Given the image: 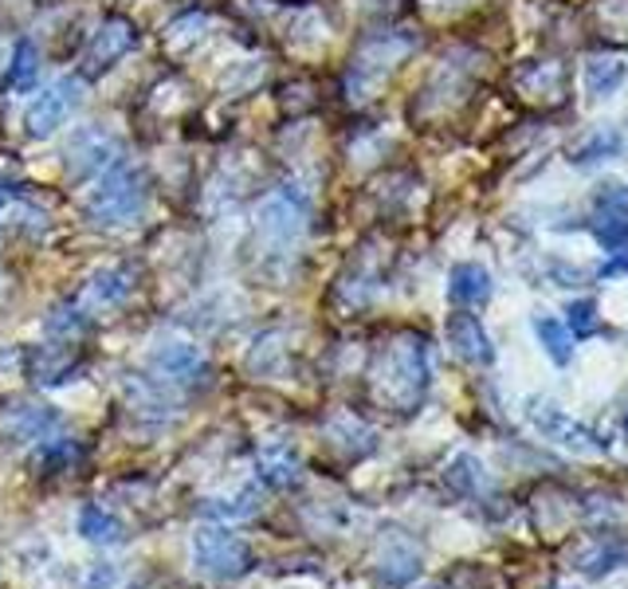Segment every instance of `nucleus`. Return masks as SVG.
<instances>
[{
  "instance_id": "16",
  "label": "nucleus",
  "mask_w": 628,
  "mask_h": 589,
  "mask_svg": "<svg viewBox=\"0 0 628 589\" xmlns=\"http://www.w3.org/2000/svg\"><path fill=\"white\" fill-rule=\"evenodd\" d=\"M59 429V417L52 409H39V405H16L9 409V421H4V432L12 440H47Z\"/></svg>"
},
{
  "instance_id": "12",
  "label": "nucleus",
  "mask_w": 628,
  "mask_h": 589,
  "mask_svg": "<svg viewBox=\"0 0 628 589\" xmlns=\"http://www.w3.org/2000/svg\"><path fill=\"white\" fill-rule=\"evenodd\" d=\"M448 338H452V347H456V354L471 365H488L491 358H495L488 330L479 327L476 315H452L448 318Z\"/></svg>"
},
{
  "instance_id": "6",
  "label": "nucleus",
  "mask_w": 628,
  "mask_h": 589,
  "mask_svg": "<svg viewBox=\"0 0 628 589\" xmlns=\"http://www.w3.org/2000/svg\"><path fill=\"white\" fill-rule=\"evenodd\" d=\"M134 44H138V32H134L130 20L126 16L103 20L99 32L91 36V44H87V52H83V79L106 76L114 64H123V59L130 56Z\"/></svg>"
},
{
  "instance_id": "30",
  "label": "nucleus",
  "mask_w": 628,
  "mask_h": 589,
  "mask_svg": "<svg viewBox=\"0 0 628 589\" xmlns=\"http://www.w3.org/2000/svg\"><path fill=\"white\" fill-rule=\"evenodd\" d=\"M114 581H118V570H114V566H103V562H99L91 578L83 581V589H111Z\"/></svg>"
},
{
  "instance_id": "19",
  "label": "nucleus",
  "mask_w": 628,
  "mask_h": 589,
  "mask_svg": "<svg viewBox=\"0 0 628 589\" xmlns=\"http://www.w3.org/2000/svg\"><path fill=\"white\" fill-rule=\"evenodd\" d=\"M79 460V444L67 437H47L39 440V452H36V468L44 472V476H59V472H67L71 464Z\"/></svg>"
},
{
  "instance_id": "26",
  "label": "nucleus",
  "mask_w": 628,
  "mask_h": 589,
  "mask_svg": "<svg viewBox=\"0 0 628 589\" xmlns=\"http://www.w3.org/2000/svg\"><path fill=\"white\" fill-rule=\"evenodd\" d=\"M377 574H381L385 586H404L409 578H416V554H389V558H381Z\"/></svg>"
},
{
  "instance_id": "24",
  "label": "nucleus",
  "mask_w": 628,
  "mask_h": 589,
  "mask_svg": "<svg viewBox=\"0 0 628 589\" xmlns=\"http://www.w3.org/2000/svg\"><path fill=\"white\" fill-rule=\"evenodd\" d=\"M593 205L601 220H628V185H601Z\"/></svg>"
},
{
  "instance_id": "2",
  "label": "nucleus",
  "mask_w": 628,
  "mask_h": 589,
  "mask_svg": "<svg viewBox=\"0 0 628 589\" xmlns=\"http://www.w3.org/2000/svg\"><path fill=\"white\" fill-rule=\"evenodd\" d=\"M255 566V554L248 546V539L232 534L228 526H201L193 534V570L208 581H236L244 578L248 570Z\"/></svg>"
},
{
  "instance_id": "11",
  "label": "nucleus",
  "mask_w": 628,
  "mask_h": 589,
  "mask_svg": "<svg viewBox=\"0 0 628 589\" xmlns=\"http://www.w3.org/2000/svg\"><path fill=\"white\" fill-rule=\"evenodd\" d=\"M173 393L178 389H169L158 377H141V374L126 377V405H130L134 412H141V417H150V421L173 417V409H178V397H173Z\"/></svg>"
},
{
  "instance_id": "14",
  "label": "nucleus",
  "mask_w": 628,
  "mask_h": 589,
  "mask_svg": "<svg viewBox=\"0 0 628 589\" xmlns=\"http://www.w3.org/2000/svg\"><path fill=\"white\" fill-rule=\"evenodd\" d=\"M130 291H134V275L130 268H99V272L87 280V299L94 303V307H123L126 299H130Z\"/></svg>"
},
{
  "instance_id": "1",
  "label": "nucleus",
  "mask_w": 628,
  "mask_h": 589,
  "mask_svg": "<svg viewBox=\"0 0 628 589\" xmlns=\"http://www.w3.org/2000/svg\"><path fill=\"white\" fill-rule=\"evenodd\" d=\"M146 201H150L146 169L118 158L111 169H103V178L94 181L91 193L83 196V216L99 228H123L138 220Z\"/></svg>"
},
{
  "instance_id": "5",
  "label": "nucleus",
  "mask_w": 628,
  "mask_h": 589,
  "mask_svg": "<svg viewBox=\"0 0 628 589\" xmlns=\"http://www.w3.org/2000/svg\"><path fill=\"white\" fill-rule=\"evenodd\" d=\"M429 374H432V358L421 338H401V342H393L385 377L393 385L397 401H416L424 393V385H429Z\"/></svg>"
},
{
  "instance_id": "15",
  "label": "nucleus",
  "mask_w": 628,
  "mask_h": 589,
  "mask_svg": "<svg viewBox=\"0 0 628 589\" xmlns=\"http://www.w3.org/2000/svg\"><path fill=\"white\" fill-rule=\"evenodd\" d=\"M448 295L460 307H483L491 299V275L479 263H456L448 275Z\"/></svg>"
},
{
  "instance_id": "23",
  "label": "nucleus",
  "mask_w": 628,
  "mask_h": 589,
  "mask_svg": "<svg viewBox=\"0 0 628 589\" xmlns=\"http://www.w3.org/2000/svg\"><path fill=\"white\" fill-rule=\"evenodd\" d=\"M620 79H625V64H617V59H593V64L585 67V87H590V94H597V99L617 91Z\"/></svg>"
},
{
  "instance_id": "22",
  "label": "nucleus",
  "mask_w": 628,
  "mask_h": 589,
  "mask_svg": "<svg viewBox=\"0 0 628 589\" xmlns=\"http://www.w3.org/2000/svg\"><path fill=\"white\" fill-rule=\"evenodd\" d=\"M91 330V318H87V310L79 307V303H64V307H56L52 315H47V335L56 338H79Z\"/></svg>"
},
{
  "instance_id": "29",
  "label": "nucleus",
  "mask_w": 628,
  "mask_h": 589,
  "mask_svg": "<svg viewBox=\"0 0 628 589\" xmlns=\"http://www.w3.org/2000/svg\"><path fill=\"white\" fill-rule=\"evenodd\" d=\"M593 315H597V303H573V307L566 310V322H570L573 330H582V335H585V330L597 327V318H593Z\"/></svg>"
},
{
  "instance_id": "10",
  "label": "nucleus",
  "mask_w": 628,
  "mask_h": 589,
  "mask_svg": "<svg viewBox=\"0 0 628 589\" xmlns=\"http://www.w3.org/2000/svg\"><path fill=\"white\" fill-rule=\"evenodd\" d=\"M255 472L267 487L275 491H287V487L299 484L302 476V460L299 452L287 444V440H272V444H263L260 456H255Z\"/></svg>"
},
{
  "instance_id": "25",
  "label": "nucleus",
  "mask_w": 628,
  "mask_h": 589,
  "mask_svg": "<svg viewBox=\"0 0 628 589\" xmlns=\"http://www.w3.org/2000/svg\"><path fill=\"white\" fill-rule=\"evenodd\" d=\"M205 32H208V16H205V12H189V16L173 20V29H169V44H173V47H189V44H197Z\"/></svg>"
},
{
  "instance_id": "27",
  "label": "nucleus",
  "mask_w": 628,
  "mask_h": 589,
  "mask_svg": "<svg viewBox=\"0 0 628 589\" xmlns=\"http://www.w3.org/2000/svg\"><path fill=\"white\" fill-rule=\"evenodd\" d=\"M448 484L460 491V496H471L479 484H483V472H479V464L471 456H460V460H452V468H448Z\"/></svg>"
},
{
  "instance_id": "3",
  "label": "nucleus",
  "mask_w": 628,
  "mask_h": 589,
  "mask_svg": "<svg viewBox=\"0 0 628 589\" xmlns=\"http://www.w3.org/2000/svg\"><path fill=\"white\" fill-rule=\"evenodd\" d=\"M307 196H299L292 185L275 189L267 201L260 205V213H255V233H260V240L267 243V252H283V248H295L302 236V228H307Z\"/></svg>"
},
{
  "instance_id": "13",
  "label": "nucleus",
  "mask_w": 628,
  "mask_h": 589,
  "mask_svg": "<svg viewBox=\"0 0 628 589\" xmlns=\"http://www.w3.org/2000/svg\"><path fill=\"white\" fill-rule=\"evenodd\" d=\"M76 531H79V539H87V543H94V546L126 543V523L114 511H106V507H99V503L79 507Z\"/></svg>"
},
{
  "instance_id": "4",
  "label": "nucleus",
  "mask_w": 628,
  "mask_h": 589,
  "mask_svg": "<svg viewBox=\"0 0 628 589\" xmlns=\"http://www.w3.org/2000/svg\"><path fill=\"white\" fill-rule=\"evenodd\" d=\"M79 103H83V83H79L76 76L52 83L44 94H36V103H32L28 114H24V131H28V138H36V141L52 138V134L79 111Z\"/></svg>"
},
{
  "instance_id": "9",
  "label": "nucleus",
  "mask_w": 628,
  "mask_h": 589,
  "mask_svg": "<svg viewBox=\"0 0 628 589\" xmlns=\"http://www.w3.org/2000/svg\"><path fill=\"white\" fill-rule=\"evenodd\" d=\"M118 161V138L99 126H87L83 134H76V141L67 146V173L76 181H91L94 173H103Z\"/></svg>"
},
{
  "instance_id": "28",
  "label": "nucleus",
  "mask_w": 628,
  "mask_h": 589,
  "mask_svg": "<svg viewBox=\"0 0 628 589\" xmlns=\"http://www.w3.org/2000/svg\"><path fill=\"white\" fill-rule=\"evenodd\" d=\"M620 150V138L613 131H601V134H590L585 146H578V158L573 161H601L605 154H617Z\"/></svg>"
},
{
  "instance_id": "20",
  "label": "nucleus",
  "mask_w": 628,
  "mask_h": 589,
  "mask_svg": "<svg viewBox=\"0 0 628 589\" xmlns=\"http://www.w3.org/2000/svg\"><path fill=\"white\" fill-rule=\"evenodd\" d=\"M39 79V52L32 39H20L16 52H12V67H9V87L20 94H28Z\"/></svg>"
},
{
  "instance_id": "18",
  "label": "nucleus",
  "mask_w": 628,
  "mask_h": 589,
  "mask_svg": "<svg viewBox=\"0 0 628 589\" xmlns=\"http://www.w3.org/2000/svg\"><path fill=\"white\" fill-rule=\"evenodd\" d=\"M205 519L208 523H244V519H255L260 514V496L255 491H236L232 499H205Z\"/></svg>"
},
{
  "instance_id": "17",
  "label": "nucleus",
  "mask_w": 628,
  "mask_h": 589,
  "mask_svg": "<svg viewBox=\"0 0 628 589\" xmlns=\"http://www.w3.org/2000/svg\"><path fill=\"white\" fill-rule=\"evenodd\" d=\"M28 370L39 385H59V382H67L71 370H76V358L64 354L59 347H39L28 354Z\"/></svg>"
},
{
  "instance_id": "7",
  "label": "nucleus",
  "mask_w": 628,
  "mask_h": 589,
  "mask_svg": "<svg viewBox=\"0 0 628 589\" xmlns=\"http://www.w3.org/2000/svg\"><path fill=\"white\" fill-rule=\"evenodd\" d=\"M150 374L165 382L169 389H197L208 377V362L197 347L189 342H161L150 354Z\"/></svg>"
},
{
  "instance_id": "8",
  "label": "nucleus",
  "mask_w": 628,
  "mask_h": 589,
  "mask_svg": "<svg viewBox=\"0 0 628 589\" xmlns=\"http://www.w3.org/2000/svg\"><path fill=\"white\" fill-rule=\"evenodd\" d=\"M416 39L413 36H377L369 39L366 47H362V56L354 59V67H350V87H354V94L362 99V91H369V87L377 83V79L389 71L393 64H401V56H409L413 52Z\"/></svg>"
},
{
  "instance_id": "21",
  "label": "nucleus",
  "mask_w": 628,
  "mask_h": 589,
  "mask_svg": "<svg viewBox=\"0 0 628 589\" xmlns=\"http://www.w3.org/2000/svg\"><path fill=\"white\" fill-rule=\"evenodd\" d=\"M535 335L543 338L546 354H550L553 362H570L573 338H570V330H566V318H538Z\"/></svg>"
}]
</instances>
